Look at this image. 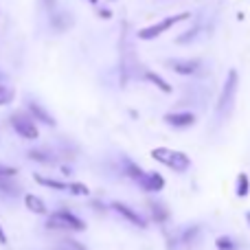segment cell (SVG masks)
<instances>
[{"instance_id":"cell-18","label":"cell","mask_w":250,"mask_h":250,"mask_svg":"<svg viewBox=\"0 0 250 250\" xmlns=\"http://www.w3.org/2000/svg\"><path fill=\"white\" fill-rule=\"evenodd\" d=\"M125 171H127V176H132L134 180H138V178L143 176V169L138 167L136 163H129V160H127V163H125Z\"/></svg>"},{"instance_id":"cell-24","label":"cell","mask_w":250,"mask_h":250,"mask_svg":"<svg viewBox=\"0 0 250 250\" xmlns=\"http://www.w3.org/2000/svg\"><path fill=\"white\" fill-rule=\"evenodd\" d=\"M7 101H11V90L0 86V104H7Z\"/></svg>"},{"instance_id":"cell-9","label":"cell","mask_w":250,"mask_h":250,"mask_svg":"<svg viewBox=\"0 0 250 250\" xmlns=\"http://www.w3.org/2000/svg\"><path fill=\"white\" fill-rule=\"evenodd\" d=\"M73 24H75V20L68 11H60V13H53L51 16V26L57 33H60V31H68Z\"/></svg>"},{"instance_id":"cell-4","label":"cell","mask_w":250,"mask_h":250,"mask_svg":"<svg viewBox=\"0 0 250 250\" xmlns=\"http://www.w3.org/2000/svg\"><path fill=\"white\" fill-rule=\"evenodd\" d=\"M48 229H55V230H83L86 224L79 220L77 215H73L70 211H55L46 222Z\"/></svg>"},{"instance_id":"cell-15","label":"cell","mask_w":250,"mask_h":250,"mask_svg":"<svg viewBox=\"0 0 250 250\" xmlns=\"http://www.w3.org/2000/svg\"><path fill=\"white\" fill-rule=\"evenodd\" d=\"M35 180L40 182V185H44V187H48V189H57V191H64L66 187V182H60V180H51V178H44V176H40V173H35Z\"/></svg>"},{"instance_id":"cell-12","label":"cell","mask_w":250,"mask_h":250,"mask_svg":"<svg viewBox=\"0 0 250 250\" xmlns=\"http://www.w3.org/2000/svg\"><path fill=\"white\" fill-rule=\"evenodd\" d=\"M24 204H26V208H29V211L38 213V215H44V213H46V204H44L42 200L38 198V195L26 193L24 195Z\"/></svg>"},{"instance_id":"cell-11","label":"cell","mask_w":250,"mask_h":250,"mask_svg":"<svg viewBox=\"0 0 250 250\" xmlns=\"http://www.w3.org/2000/svg\"><path fill=\"white\" fill-rule=\"evenodd\" d=\"M11 178L13 176H0V193L9 195V198H16V195H20V187Z\"/></svg>"},{"instance_id":"cell-3","label":"cell","mask_w":250,"mask_h":250,"mask_svg":"<svg viewBox=\"0 0 250 250\" xmlns=\"http://www.w3.org/2000/svg\"><path fill=\"white\" fill-rule=\"evenodd\" d=\"M187 18H191V13H176V16H169V18H165V20H160V22H156V24H149V26H145V29H141L138 31V38L141 40H154V38H158V35H163L165 31H169L173 24H178V22H185Z\"/></svg>"},{"instance_id":"cell-14","label":"cell","mask_w":250,"mask_h":250,"mask_svg":"<svg viewBox=\"0 0 250 250\" xmlns=\"http://www.w3.org/2000/svg\"><path fill=\"white\" fill-rule=\"evenodd\" d=\"M145 79H147V82L154 83V86L158 88V90H163V92H171V86H169V83L165 82V79L160 77V75H156V73H151V70H147V73H145Z\"/></svg>"},{"instance_id":"cell-21","label":"cell","mask_w":250,"mask_h":250,"mask_svg":"<svg viewBox=\"0 0 250 250\" xmlns=\"http://www.w3.org/2000/svg\"><path fill=\"white\" fill-rule=\"evenodd\" d=\"M217 248H222V250H235L237 246H235L233 242H229L226 237H220V239H217Z\"/></svg>"},{"instance_id":"cell-25","label":"cell","mask_w":250,"mask_h":250,"mask_svg":"<svg viewBox=\"0 0 250 250\" xmlns=\"http://www.w3.org/2000/svg\"><path fill=\"white\" fill-rule=\"evenodd\" d=\"M0 176H16V169L7 167V165H0Z\"/></svg>"},{"instance_id":"cell-8","label":"cell","mask_w":250,"mask_h":250,"mask_svg":"<svg viewBox=\"0 0 250 250\" xmlns=\"http://www.w3.org/2000/svg\"><path fill=\"white\" fill-rule=\"evenodd\" d=\"M136 182L145 191H160L165 187V180H163V176H160V173H145V171H143V176L138 178Z\"/></svg>"},{"instance_id":"cell-1","label":"cell","mask_w":250,"mask_h":250,"mask_svg":"<svg viewBox=\"0 0 250 250\" xmlns=\"http://www.w3.org/2000/svg\"><path fill=\"white\" fill-rule=\"evenodd\" d=\"M151 156H154V160H158V163L171 167L173 171H187V169L191 167V158L187 154H182V151H173V149L158 147V149L151 151Z\"/></svg>"},{"instance_id":"cell-19","label":"cell","mask_w":250,"mask_h":250,"mask_svg":"<svg viewBox=\"0 0 250 250\" xmlns=\"http://www.w3.org/2000/svg\"><path fill=\"white\" fill-rule=\"evenodd\" d=\"M198 33H200V26H193V29H191V31H187V33H182L180 38L176 40V42H178V44H187V42H191V40H193Z\"/></svg>"},{"instance_id":"cell-17","label":"cell","mask_w":250,"mask_h":250,"mask_svg":"<svg viewBox=\"0 0 250 250\" xmlns=\"http://www.w3.org/2000/svg\"><path fill=\"white\" fill-rule=\"evenodd\" d=\"M29 158H33V160H40V163H53V156L48 154V151H40V149H33V151H29Z\"/></svg>"},{"instance_id":"cell-6","label":"cell","mask_w":250,"mask_h":250,"mask_svg":"<svg viewBox=\"0 0 250 250\" xmlns=\"http://www.w3.org/2000/svg\"><path fill=\"white\" fill-rule=\"evenodd\" d=\"M167 66L171 70H176L178 75H195L202 68V62L200 60H169Z\"/></svg>"},{"instance_id":"cell-16","label":"cell","mask_w":250,"mask_h":250,"mask_svg":"<svg viewBox=\"0 0 250 250\" xmlns=\"http://www.w3.org/2000/svg\"><path fill=\"white\" fill-rule=\"evenodd\" d=\"M237 195L239 198H244V195H248V176L246 173H239L237 176Z\"/></svg>"},{"instance_id":"cell-10","label":"cell","mask_w":250,"mask_h":250,"mask_svg":"<svg viewBox=\"0 0 250 250\" xmlns=\"http://www.w3.org/2000/svg\"><path fill=\"white\" fill-rule=\"evenodd\" d=\"M165 121L173 125V127H189L195 119L191 112H171V114H165Z\"/></svg>"},{"instance_id":"cell-20","label":"cell","mask_w":250,"mask_h":250,"mask_svg":"<svg viewBox=\"0 0 250 250\" xmlns=\"http://www.w3.org/2000/svg\"><path fill=\"white\" fill-rule=\"evenodd\" d=\"M66 189H70L73 193H77V195H88V187L82 185V182H73V185H68Z\"/></svg>"},{"instance_id":"cell-30","label":"cell","mask_w":250,"mask_h":250,"mask_svg":"<svg viewBox=\"0 0 250 250\" xmlns=\"http://www.w3.org/2000/svg\"><path fill=\"white\" fill-rule=\"evenodd\" d=\"M246 217H248V222H250V213H248V215H246Z\"/></svg>"},{"instance_id":"cell-13","label":"cell","mask_w":250,"mask_h":250,"mask_svg":"<svg viewBox=\"0 0 250 250\" xmlns=\"http://www.w3.org/2000/svg\"><path fill=\"white\" fill-rule=\"evenodd\" d=\"M29 110H31V114H35V119H40L42 123H46V125H55V119H53L51 114H48L40 104L31 101V104H29Z\"/></svg>"},{"instance_id":"cell-7","label":"cell","mask_w":250,"mask_h":250,"mask_svg":"<svg viewBox=\"0 0 250 250\" xmlns=\"http://www.w3.org/2000/svg\"><path fill=\"white\" fill-rule=\"evenodd\" d=\"M112 208H114V211H117V213H121V215L125 217V220H127V222H132L134 226H138V229H145V226H147V222L143 220V217L138 215L136 211H132V208H129V207H125L123 202H114V204H112Z\"/></svg>"},{"instance_id":"cell-29","label":"cell","mask_w":250,"mask_h":250,"mask_svg":"<svg viewBox=\"0 0 250 250\" xmlns=\"http://www.w3.org/2000/svg\"><path fill=\"white\" fill-rule=\"evenodd\" d=\"M90 2H92V4H97V2H99V0H90Z\"/></svg>"},{"instance_id":"cell-2","label":"cell","mask_w":250,"mask_h":250,"mask_svg":"<svg viewBox=\"0 0 250 250\" xmlns=\"http://www.w3.org/2000/svg\"><path fill=\"white\" fill-rule=\"evenodd\" d=\"M237 83H239V75H237V70H230L229 77H226L224 88H222L220 101H217V112H220L222 117H226V114L230 112V108H233L235 97H237Z\"/></svg>"},{"instance_id":"cell-27","label":"cell","mask_w":250,"mask_h":250,"mask_svg":"<svg viewBox=\"0 0 250 250\" xmlns=\"http://www.w3.org/2000/svg\"><path fill=\"white\" fill-rule=\"evenodd\" d=\"M42 4L46 9H53V7H55V0H42Z\"/></svg>"},{"instance_id":"cell-22","label":"cell","mask_w":250,"mask_h":250,"mask_svg":"<svg viewBox=\"0 0 250 250\" xmlns=\"http://www.w3.org/2000/svg\"><path fill=\"white\" fill-rule=\"evenodd\" d=\"M198 233H200V229H198V226H193V229L185 230V233H182V242H191V239H193Z\"/></svg>"},{"instance_id":"cell-26","label":"cell","mask_w":250,"mask_h":250,"mask_svg":"<svg viewBox=\"0 0 250 250\" xmlns=\"http://www.w3.org/2000/svg\"><path fill=\"white\" fill-rule=\"evenodd\" d=\"M66 248L68 250H86L82 244H77V242H66Z\"/></svg>"},{"instance_id":"cell-5","label":"cell","mask_w":250,"mask_h":250,"mask_svg":"<svg viewBox=\"0 0 250 250\" xmlns=\"http://www.w3.org/2000/svg\"><path fill=\"white\" fill-rule=\"evenodd\" d=\"M11 125H13V129H16L20 136H24V138H38V127H35V123L31 121L29 114L16 112L11 117Z\"/></svg>"},{"instance_id":"cell-23","label":"cell","mask_w":250,"mask_h":250,"mask_svg":"<svg viewBox=\"0 0 250 250\" xmlns=\"http://www.w3.org/2000/svg\"><path fill=\"white\" fill-rule=\"evenodd\" d=\"M151 208H154V215L158 217V222H165V220H167V213H165L156 202H151Z\"/></svg>"},{"instance_id":"cell-28","label":"cell","mask_w":250,"mask_h":250,"mask_svg":"<svg viewBox=\"0 0 250 250\" xmlns=\"http://www.w3.org/2000/svg\"><path fill=\"white\" fill-rule=\"evenodd\" d=\"M0 244H7V235H4L2 226H0Z\"/></svg>"}]
</instances>
